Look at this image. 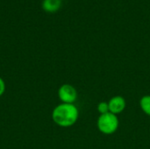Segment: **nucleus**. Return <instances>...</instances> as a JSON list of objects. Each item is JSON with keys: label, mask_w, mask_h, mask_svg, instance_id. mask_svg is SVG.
I'll return each mask as SVG.
<instances>
[{"label": "nucleus", "mask_w": 150, "mask_h": 149, "mask_svg": "<svg viewBox=\"0 0 150 149\" xmlns=\"http://www.w3.org/2000/svg\"><path fill=\"white\" fill-rule=\"evenodd\" d=\"M79 118L78 108L74 104H60L53 110L52 119L61 127L74 126Z\"/></svg>", "instance_id": "f257e3e1"}, {"label": "nucleus", "mask_w": 150, "mask_h": 149, "mask_svg": "<svg viewBox=\"0 0 150 149\" xmlns=\"http://www.w3.org/2000/svg\"><path fill=\"white\" fill-rule=\"evenodd\" d=\"M120 126L117 115L111 112L99 115L97 120V127L98 131L105 135H112L117 132Z\"/></svg>", "instance_id": "f03ea898"}, {"label": "nucleus", "mask_w": 150, "mask_h": 149, "mask_svg": "<svg viewBox=\"0 0 150 149\" xmlns=\"http://www.w3.org/2000/svg\"><path fill=\"white\" fill-rule=\"evenodd\" d=\"M77 96L76 89L69 83L62 84L58 90V97L63 104H75Z\"/></svg>", "instance_id": "7ed1b4c3"}, {"label": "nucleus", "mask_w": 150, "mask_h": 149, "mask_svg": "<svg viewBox=\"0 0 150 149\" xmlns=\"http://www.w3.org/2000/svg\"><path fill=\"white\" fill-rule=\"evenodd\" d=\"M108 106L109 112L118 116L125 111L127 107V102L122 96H114L108 101Z\"/></svg>", "instance_id": "20e7f679"}, {"label": "nucleus", "mask_w": 150, "mask_h": 149, "mask_svg": "<svg viewBox=\"0 0 150 149\" xmlns=\"http://www.w3.org/2000/svg\"><path fill=\"white\" fill-rule=\"evenodd\" d=\"M62 5V0H43L42 8L47 12H56Z\"/></svg>", "instance_id": "39448f33"}, {"label": "nucleus", "mask_w": 150, "mask_h": 149, "mask_svg": "<svg viewBox=\"0 0 150 149\" xmlns=\"http://www.w3.org/2000/svg\"><path fill=\"white\" fill-rule=\"evenodd\" d=\"M140 107L142 111L150 117V95H145L140 99Z\"/></svg>", "instance_id": "423d86ee"}, {"label": "nucleus", "mask_w": 150, "mask_h": 149, "mask_svg": "<svg viewBox=\"0 0 150 149\" xmlns=\"http://www.w3.org/2000/svg\"><path fill=\"white\" fill-rule=\"evenodd\" d=\"M97 110H98L99 115H102V114H105V113H107V112H109L108 102L102 101V102L98 103V106H97Z\"/></svg>", "instance_id": "0eeeda50"}, {"label": "nucleus", "mask_w": 150, "mask_h": 149, "mask_svg": "<svg viewBox=\"0 0 150 149\" xmlns=\"http://www.w3.org/2000/svg\"><path fill=\"white\" fill-rule=\"evenodd\" d=\"M5 91V83L3 78L0 77V97L4 95Z\"/></svg>", "instance_id": "6e6552de"}]
</instances>
